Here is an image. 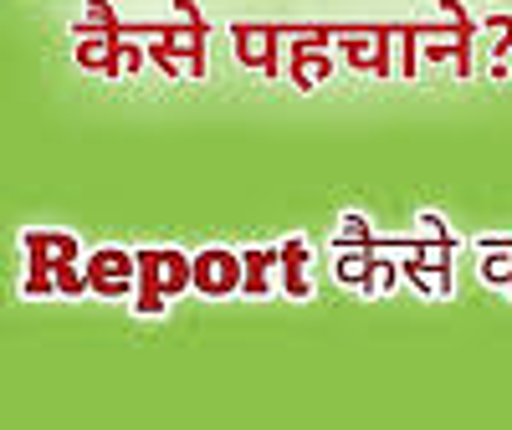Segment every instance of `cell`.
Instances as JSON below:
<instances>
[{"label":"cell","instance_id":"cell-10","mask_svg":"<svg viewBox=\"0 0 512 430\" xmlns=\"http://www.w3.org/2000/svg\"><path fill=\"white\" fill-rule=\"evenodd\" d=\"M88 67H113V57H118V41L113 36H103V41H82V52H77Z\"/></svg>","mask_w":512,"mask_h":430},{"label":"cell","instance_id":"cell-7","mask_svg":"<svg viewBox=\"0 0 512 430\" xmlns=\"http://www.w3.org/2000/svg\"><path fill=\"white\" fill-rule=\"evenodd\" d=\"M282 262V251H251V256H241V267H246V292H267V267H277Z\"/></svg>","mask_w":512,"mask_h":430},{"label":"cell","instance_id":"cell-8","mask_svg":"<svg viewBox=\"0 0 512 430\" xmlns=\"http://www.w3.org/2000/svg\"><path fill=\"white\" fill-rule=\"evenodd\" d=\"M344 52H349V62L359 67V62H369V67H384V57H379V36L374 31H364V36H349L344 41Z\"/></svg>","mask_w":512,"mask_h":430},{"label":"cell","instance_id":"cell-6","mask_svg":"<svg viewBox=\"0 0 512 430\" xmlns=\"http://www.w3.org/2000/svg\"><path fill=\"white\" fill-rule=\"evenodd\" d=\"M292 72H297V82H303V88H313V82H323V77H328V62H323V52L313 57L308 41H297V52H292Z\"/></svg>","mask_w":512,"mask_h":430},{"label":"cell","instance_id":"cell-2","mask_svg":"<svg viewBox=\"0 0 512 430\" xmlns=\"http://www.w3.org/2000/svg\"><path fill=\"white\" fill-rule=\"evenodd\" d=\"M26 246H31V292H52L47 282L62 267H72L77 241L72 236H52V231H36V236H26Z\"/></svg>","mask_w":512,"mask_h":430},{"label":"cell","instance_id":"cell-1","mask_svg":"<svg viewBox=\"0 0 512 430\" xmlns=\"http://www.w3.org/2000/svg\"><path fill=\"white\" fill-rule=\"evenodd\" d=\"M139 272H144V287H149L139 297L144 313H159L164 292H180V287L195 282V262H190V256H180V251H144L139 256Z\"/></svg>","mask_w":512,"mask_h":430},{"label":"cell","instance_id":"cell-5","mask_svg":"<svg viewBox=\"0 0 512 430\" xmlns=\"http://www.w3.org/2000/svg\"><path fill=\"white\" fill-rule=\"evenodd\" d=\"M236 57L246 67L272 72L277 67V31L272 26H236Z\"/></svg>","mask_w":512,"mask_h":430},{"label":"cell","instance_id":"cell-4","mask_svg":"<svg viewBox=\"0 0 512 430\" xmlns=\"http://www.w3.org/2000/svg\"><path fill=\"white\" fill-rule=\"evenodd\" d=\"M134 267H139V256H128V251H98L93 256V272H88V287L93 292H103V297H118V292H128L134 282Z\"/></svg>","mask_w":512,"mask_h":430},{"label":"cell","instance_id":"cell-13","mask_svg":"<svg viewBox=\"0 0 512 430\" xmlns=\"http://www.w3.org/2000/svg\"><path fill=\"white\" fill-rule=\"evenodd\" d=\"M487 277H512V256H492V262H487Z\"/></svg>","mask_w":512,"mask_h":430},{"label":"cell","instance_id":"cell-11","mask_svg":"<svg viewBox=\"0 0 512 430\" xmlns=\"http://www.w3.org/2000/svg\"><path fill=\"white\" fill-rule=\"evenodd\" d=\"M52 282H57V292H82V287H88V282H82V277H77L72 267H62V272H57Z\"/></svg>","mask_w":512,"mask_h":430},{"label":"cell","instance_id":"cell-3","mask_svg":"<svg viewBox=\"0 0 512 430\" xmlns=\"http://www.w3.org/2000/svg\"><path fill=\"white\" fill-rule=\"evenodd\" d=\"M241 272H246V267H241L236 251H221V246H216V251H200V256H195V287L210 292V297L236 292V287H241Z\"/></svg>","mask_w":512,"mask_h":430},{"label":"cell","instance_id":"cell-12","mask_svg":"<svg viewBox=\"0 0 512 430\" xmlns=\"http://www.w3.org/2000/svg\"><path fill=\"white\" fill-rule=\"evenodd\" d=\"M338 277H344V282L364 277V256H344V262H338Z\"/></svg>","mask_w":512,"mask_h":430},{"label":"cell","instance_id":"cell-9","mask_svg":"<svg viewBox=\"0 0 512 430\" xmlns=\"http://www.w3.org/2000/svg\"><path fill=\"white\" fill-rule=\"evenodd\" d=\"M303 256H308V251H303V246H297V241H292V246L282 251V267H287V292H292V297H303V292H308V282H303V272H297V267H303Z\"/></svg>","mask_w":512,"mask_h":430}]
</instances>
